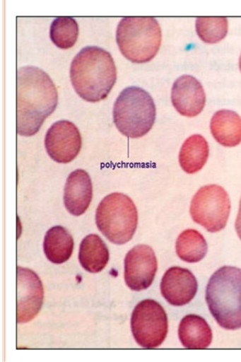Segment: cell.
Listing matches in <instances>:
<instances>
[{
	"label": "cell",
	"instance_id": "30bf717a",
	"mask_svg": "<svg viewBox=\"0 0 241 362\" xmlns=\"http://www.w3.org/2000/svg\"><path fill=\"white\" fill-rule=\"evenodd\" d=\"M49 157L59 163H69L78 156L82 147L80 131L69 120H59L52 125L45 137Z\"/></svg>",
	"mask_w": 241,
	"mask_h": 362
},
{
	"label": "cell",
	"instance_id": "e0dca14e",
	"mask_svg": "<svg viewBox=\"0 0 241 362\" xmlns=\"http://www.w3.org/2000/svg\"><path fill=\"white\" fill-rule=\"evenodd\" d=\"M74 247L73 237L67 229L60 226L49 229L44 238V253L54 264L67 262L73 254Z\"/></svg>",
	"mask_w": 241,
	"mask_h": 362
},
{
	"label": "cell",
	"instance_id": "7a4b0ae2",
	"mask_svg": "<svg viewBox=\"0 0 241 362\" xmlns=\"http://www.w3.org/2000/svg\"><path fill=\"white\" fill-rule=\"evenodd\" d=\"M74 90L86 102L105 100L117 81L114 61L100 47L83 48L74 59L70 71Z\"/></svg>",
	"mask_w": 241,
	"mask_h": 362
},
{
	"label": "cell",
	"instance_id": "9a60e30c",
	"mask_svg": "<svg viewBox=\"0 0 241 362\" xmlns=\"http://www.w3.org/2000/svg\"><path fill=\"white\" fill-rule=\"evenodd\" d=\"M179 337L184 347L203 349L211 344L213 332L209 325L202 317L189 315L184 317L180 322Z\"/></svg>",
	"mask_w": 241,
	"mask_h": 362
},
{
	"label": "cell",
	"instance_id": "2e32d148",
	"mask_svg": "<svg viewBox=\"0 0 241 362\" xmlns=\"http://www.w3.org/2000/svg\"><path fill=\"white\" fill-rule=\"evenodd\" d=\"M211 134L225 147H235L241 144V117L230 110H221L213 116Z\"/></svg>",
	"mask_w": 241,
	"mask_h": 362
},
{
	"label": "cell",
	"instance_id": "6da1fadb",
	"mask_svg": "<svg viewBox=\"0 0 241 362\" xmlns=\"http://www.w3.org/2000/svg\"><path fill=\"white\" fill-rule=\"evenodd\" d=\"M59 94L50 76L34 66L17 71V133L37 134L58 105Z\"/></svg>",
	"mask_w": 241,
	"mask_h": 362
},
{
	"label": "cell",
	"instance_id": "7402d4cb",
	"mask_svg": "<svg viewBox=\"0 0 241 362\" xmlns=\"http://www.w3.org/2000/svg\"><path fill=\"white\" fill-rule=\"evenodd\" d=\"M226 18H199L196 21V31L201 40L209 44L223 40L228 34Z\"/></svg>",
	"mask_w": 241,
	"mask_h": 362
},
{
	"label": "cell",
	"instance_id": "ffe728a7",
	"mask_svg": "<svg viewBox=\"0 0 241 362\" xmlns=\"http://www.w3.org/2000/svg\"><path fill=\"white\" fill-rule=\"evenodd\" d=\"M175 250L178 257L189 263L199 262L207 253V243L204 236L196 230H184L178 237Z\"/></svg>",
	"mask_w": 241,
	"mask_h": 362
},
{
	"label": "cell",
	"instance_id": "8fae6325",
	"mask_svg": "<svg viewBox=\"0 0 241 362\" xmlns=\"http://www.w3.org/2000/svg\"><path fill=\"white\" fill-rule=\"evenodd\" d=\"M44 298L42 281L29 269L17 267V322L27 323L40 313Z\"/></svg>",
	"mask_w": 241,
	"mask_h": 362
},
{
	"label": "cell",
	"instance_id": "52a82bcc",
	"mask_svg": "<svg viewBox=\"0 0 241 362\" xmlns=\"http://www.w3.org/2000/svg\"><path fill=\"white\" fill-rule=\"evenodd\" d=\"M231 202L227 192L217 185H205L194 194L190 207L193 221L208 232H221L227 225Z\"/></svg>",
	"mask_w": 241,
	"mask_h": 362
},
{
	"label": "cell",
	"instance_id": "3957f363",
	"mask_svg": "<svg viewBox=\"0 0 241 362\" xmlns=\"http://www.w3.org/2000/svg\"><path fill=\"white\" fill-rule=\"evenodd\" d=\"M206 300L219 326L231 331L241 328V269H218L208 282Z\"/></svg>",
	"mask_w": 241,
	"mask_h": 362
},
{
	"label": "cell",
	"instance_id": "ba28073f",
	"mask_svg": "<svg viewBox=\"0 0 241 362\" xmlns=\"http://www.w3.org/2000/svg\"><path fill=\"white\" fill-rule=\"evenodd\" d=\"M131 329L140 346L157 348L165 341L168 333L167 313L155 300L141 301L131 314Z\"/></svg>",
	"mask_w": 241,
	"mask_h": 362
},
{
	"label": "cell",
	"instance_id": "277c9868",
	"mask_svg": "<svg viewBox=\"0 0 241 362\" xmlns=\"http://www.w3.org/2000/svg\"><path fill=\"white\" fill-rule=\"evenodd\" d=\"M117 42L129 61L143 64L156 57L162 41L158 21L151 17H125L117 29Z\"/></svg>",
	"mask_w": 241,
	"mask_h": 362
},
{
	"label": "cell",
	"instance_id": "7c38bea8",
	"mask_svg": "<svg viewBox=\"0 0 241 362\" xmlns=\"http://www.w3.org/2000/svg\"><path fill=\"white\" fill-rule=\"evenodd\" d=\"M171 100L181 115L188 117L199 115L206 104L203 86L193 76L183 75L172 86Z\"/></svg>",
	"mask_w": 241,
	"mask_h": 362
},
{
	"label": "cell",
	"instance_id": "603a6c76",
	"mask_svg": "<svg viewBox=\"0 0 241 362\" xmlns=\"http://www.w3.org/2000/svg\"><path fill=\"white\" fill-rule=\"evenodd\" d=\"M235 229L238 237L241 240V199L240 202L239 211L235 222Z\"/></svg>",
	"mask_w": 241,
	"mask_h": 362
},
{
	"label": "cell",
	"instance_id": "cb8c5ba5",
	"mask_svg": "<svg viewBox=\"0 0 241 362\" xmlns=\"http://www.w3.org/2000/svg\"><path fill=\"white\" fill-rule=\"evenodd\" d=\"M239 68H240V70L241 72V54H240V59H239Z\"/></svg>",
	"mask_w": 241,
	"mask_h": 362
},
{
	"label": "cell",
	"instance_id": "9c48e42d",
	"mask_svg": "<svg viewBox=\"0 0 241 362\" xmlns=\"http://www.w3.org/2000/svg\"><path fill=\"white\" fill-rule=\"evenodd\" d=\"M157 270V257L151 247L139 245L128 252L124 260V279L131 291L148 288L155 278Z\"/></svg>",
	"mask_w": 241,
	"mask_h": 362
},
{
	"label": "cell",
	"instance_id": "44dd1931",
	"mask_svg": "<svg viewBox=\"0 0 241 362\" xmlns=\"http://www.w3.org/2000/svg\"><path fill=\"white\" fill-rule=\"evenodd\" d=\"M49 35L52 42L59 49H71L78 39V22L71 17H59L52 21Z\"/></svg>",
	"mask_w": 241,
	"mask_h": 362
},
{
	"label": "cell",
	"instance_id": "4fadbf2b",
	"mask_svg": "<svg viewBox=\"0 0 241 362\" xmlns=\"http://www.w3.org/2000/svg\"><path fill=\"white\" fill-rule=\"evenodd\" d=\"M160 291L164 299L170 304L182 306L194 298L197 291V281L189 269L175 267L164 274Z\"/></svg>",
	"mask_w": 241,
	"mask_h": 362
},
{
	"label": "cell",
	"instance_id": "5b68a950",
	"mask_svg": "<svg viewBox=\"0 0 241 362\" xmlns=\"http://www.w3.org/2000/svg\"><path fill=\"white\" fill-rule=\"evenodd\" d=\"M113 115L120 134L129 138H141L155 124L156 106L148 92L140 87L130 86L117 98Z\"/></svg>",
	"mask_w": 241,
	"mask_h": 362
},
{
	"label": "cell",
	"instance_id": "8992f818",
	"mask_svg": "<svg viewBox=\"0 0 241 362\" xmlns=\"http://www.w3.org/2000/svg\"><path fill=\"white\" fill-rule=\"evenodd\" d=\"M95 221L98 228L112 243L122 245L129 243L136 231L137 208L129 196L110 194L98 205Z\"/></svg>",
	"mask_w": 241,
	"mask_h": 362
},
{
	"label": "cell",
	"instance_id": "ac0fdd59",
	"mask_svg": "<svg viewBox=\"0 0 241 362\" xmlns=\"http://www.w3.org/2000/svg\"><path fill=\"white\" fill-rule=\"evenodd\" d=\"M109 250L98 235H87L80 246L79 261L82 267L90 273L102 272L109 261Z\"/></svg>",
	"mask_w": 241,
	"mask_h": 362
},
{
	"label": "cell",
	"instance_id": "d6986e66",
	"mask_svg": "<svg viewBox=\"0 0 241 362\" xmlns=\"http://www.w3.org/2000/svg\"><path fill=\"white\" fill-rule=\"evenodd\" d=\"M210 149L201 135L195 134L186 139L181 148L179 160L182 169L189 174L199 172L209 158Z\"/></svg>",
	"mask_w": 241,
	"mask_h": 362
},
{
	"label": "cell",
	"instance_id": "5bb4252c",
	"mask_svg": "<svg viewBox=\"0 0 241 362\" xmlns=\"http://www.w3.org/2000/svg\"><path fill=\"white\" fill-rule=\"evenodd\" d=\"M93 183L89 173L83 170L72 172L66 182L64 203L66 209L74 216L83 215L93 199Z\"/></svg>",
	"mask_w": 241,
	"mask_h": 362
}]
</instances>
